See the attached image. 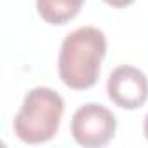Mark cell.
<instances>
[{"instance_id": "1", "label": "cell", "mask_w": 148, "mask_h": 148, "mask_svg": "<svg viewBox=\"0 0 148 148\" xmlns=\"http://www.w3.org/2000/svg\"><path fill=\"white\" fill-rule=\"evenodd\" d=\"M106 54V38L99 28L82 26L73 30L61 44L58 70L64 86L84 91L98 82L101 61Z\"/></svg>"}, {"instance_id": "2", "label": "cell", "mask_w": 148, "mask_h": 148, "mask_svg": "<svg viewBox=\"0 0 148 148\" xmlns=\"http://www.w3.org/2000/svg\"><path fill=\"white\" fill-rule=\"evenodd\" d=\"M63 112L64 103L56 91L35 87L26 94L21 110L14 117V132L28 145L45 143L56 136Z\"/></svg>"}, {"instance_id": "3", "label": "cell", "mask_w": 148, "mask_h": 148, "mask_svg": "<svg viewBox=\"0 0 148 148\" xmlns=\"http://www.w3.org/2000/svg\"><path fill=\"white\" fill-rule=\"evenodd\" d=\"M71 136L80 146L99 148L105 146L115 134V115L103 105L87 103L71 117Z\"/></svg>"}, {"instance_id": "4", "label": "cell", "mask_w": 148, "mask_h": 148, "mask_svg": "<svg viewBox=\"0 0 148 148\" xmlns=\"http://www.w3.org/2000/svg\"><path fill=\"white\" fill-rule=\"evenodd\" d=\"M106 92L117 106L136 110L141 108L148 99V79L139 68L124 64L110 73Z\"/></svg>"}, {"instance_id": "5", "label": "cell", "mask_w": 148, "mask_h": 148, "mask_svg": "<svg viewBox=\"0 0 148 148\" xmlns=\"http://www.w3.org/2000/svg\"><path fill=\"white\" fill-rule=\"evenodd\" d=\"M86 0H37L38 16L49 25H66L73 19Z\"/></svg>"}, {"instance_id": "6", "label": "cell", "mask_w": 148, "mask_h": 148, "mask_svg": "<svg viewBox=\"0 0 148 148\" xmlns=\"http://www.w3.org/2000/svg\"><path fill=\"white\" fill-rule=\"evenodd\" d=\"M103 2L108 4V5H112V7L120 9V7H127V5H131L134 0H103Z\"/></svg>"}, {"instance_id": "7", "label": "cell", "mask_w": 148, "mask_h": 148, "mask_svg": "<svg viewBox=\"0 0 148 148\" xmlns=\"http://www.w3.org/2000/svg\"><path fill=\"white\" fill-rule=\"evenodd\" d=\"M143 131H145V138L148 139V115L145 117V124H143Z\"/></svg>"}]
</instances>
